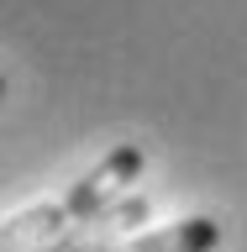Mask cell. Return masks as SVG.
<instances>
[{
	"label": "cell",
	"instance_id": "1",
	"mask_svg": "<svg viewBox=\"0 0 247 252\" xmlns=\"http://www.w3.org/2000/svg\"><path fill=\"white\" fill-rule=\"evenodd\" d=\"M147 216H153V200L147 194H116L106 210L63 220L47 242H37L27 252H95V247H106V242H116V236H126V226H142Z\"/></svg>",
	"mask_w": 247,
	"mask_h": 252
},
{
	"label": "cell",
	"instance_id": "2",
	"mask_svg": "<svg viewBox=\"0 0 247 252\" xmlns=\"http://www.w3.org/2000/svg\"><path fill=\"white\" fill-rule=\"evenodd\" d=\"M142 173V147H132V142H121V147H110L100 163H95L79 184H69V194H63V216L79 220V216H95V210H106L116 194H126V184Z\"/></svg>",
	"mask_w": 247,
	"mask_h": 252
},
{
	"label": "cell",
	"instance_id": "3",
	"mask_svg": "<svg viewBox=\"0 0 247 252\" xmlns=\"http://www.w3.org/2000/svg\"><path fill=\"white\" fill-rule=\"evenodd\" d=\"M221 242V226L211 216H189L179 220V226H163V231H147V236H116V242H106V247L95 252H211Z\"/></svg>",
	"mask_w": 247,
	"mask_h": 252
},
{
	"label": "cell",
	"instance_id": "4",
	"mask_svg": "<svg viewBox=\"0 0 247 252\" xmlns=\"http://www.w3.org/2000/svg\"><path fill=\"white\" fill-rule=\"evenodd\" d=\"M63 205H32V210H21L16 220H5L0 226V252H27L37 247V242H47V236L63 226Z\"/></svg>",
	"mask_w": 247,
	"mask_h": 252
},
{
	"label": "cell",
	"instance_id": "5",
	"mask_svg": "<svg viewBox=\"0 0 247 252\" xmlns=\"http://www.w3.org/2000/svg\"><path fill=\"white\" fill-rule=\"evenodd\" d=\"M0 94H5V74H0Z\"/></svg>",
	"mask_w": 247,
	"mask_h": 252
}]
</instances>
